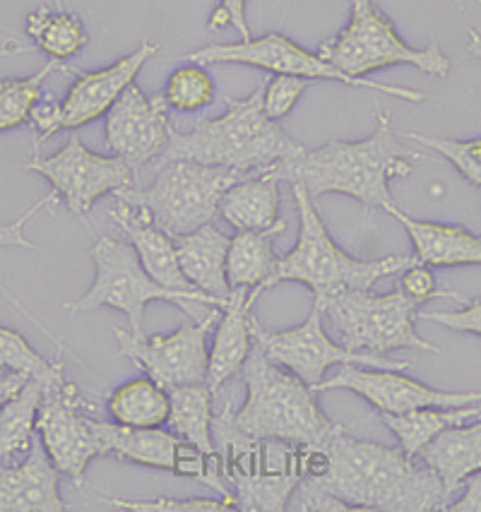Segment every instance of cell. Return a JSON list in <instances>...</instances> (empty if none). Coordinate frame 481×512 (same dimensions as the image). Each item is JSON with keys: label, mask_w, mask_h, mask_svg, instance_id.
<instances>
[{"label": "cell", "mask_w": 481, "mask_h": 512, "mask_svg": "<svg viewBox=\"0 0 481 512\" xmlns=\"http://www.w3.org/2000/svg\"><path fill=\"white\" fill-rule=\"evenodd\" d=\"M400 448L356 440L332 424L318 443L299 445L301 484L296 510L306 512H433L445 510L450 491L424 462Z\"/></svg>", "instance_id": "1"}, {"label": "cell", "mask_w": 481, "mask_h": 512, "mask_svg": "<svg viewBox=\"0 0 481 512\" xmlns=\"http://www.w3.org/2000/svg\"><path fill=\"white\" fill-rule=\"evenodd\" d=\"M397 140L388 113H380L376 133L361 142L332 140L318 150H301L263 171L277 181L299 183L313 200L328 193H342L368 207L393 205L390 176H409L412 162Z\"/></svg>", "instance_id": "2"}, {"label": "cell", "mask_w": 481, "mask_h": 512, "mask_svg": "<svg viewBox=\"0 0 481 512\" xmlns=\"http://www.w3.org/2000/svg\"><path fill=\"white\" fill-rule=\"evenodd\" d=\"M301 150L304 145L265 116L263 89H258L246 99H227V113L215 121H200L188 133L171 128L162 162H198L263 174Z\"/></svg>", "instance_id": "3"}, {"label": "cell", "mask_w": 481, "mask_h": 512, "mask_svg": "<svg viewBox=\"0 0 481 512\" xmlns=\"http://www.w3.org/2000/svg\"><path fill=\"white\" fill-rule=\"evenodd\" d=\"M212 443L236 510L282 512L289 508L301 484L299 445L243 433L234 424L231 404L219 416H212Z\"/></svg>", "instance_id": "4"}, {"label": "cell", "mask_w": 481, "mask_h": 512, "mask_svg": "<svg viewBox=\"0 0 481 512\" xmlns=\"http://www.w3.org/2000/svg\"><path fill=\"white\" fill-rule=\"evenodd\" d=\"M296 210H299V241L294 250L277 260L275 272L265 279L260 291L277 287L279 282H299L313 289V294H328L340 289H371L385 277L402 275L419 265L417 255H390L380 260H356L332 241L323 219L318 217L316 202L304 186L292 183Z\"/></svg>", "instance_id": "5"}, {"label": "cell", "mask_w": 481, "mask_h": 512, "mask_svg": "<svg viewBox=\"0 0 481 512\" xmlns=\"http://www.w3.org/2000/svg\"><path fill=\"white\" fill-rule=\"evenodd\" d=\"M241 375L248 397L234 414V424L248 436L311 445L332 428V421L320 412L316 390L299 375L272 363L255 344Z\"/></svg>", "instance_id": "6"}, {"label": "cell", "mask_w": 481, "mask_h": 512, "mask_svg": "<svg viewBox=\"0 0 481 512\" xmlns=\"http://www.w3.org/2000/svg\"><path fill=\"white\" fill-rule=\"evenodd\" d=\"M253 176L227 166L162 162L150 188H130L116 198L138 207L166 236L198 231L219 217V200L241 178Z\"/></svg>", "instance_id": "7"}, {"label": "cell", "mask_w": 481, "mask_h": 512, "mask_svg": "<svg viewBox=\"0 0 481 512\" xmlns=\"http://www.w3.org/2000/svg\"><path fill=\"white\" fill-rule=\"evenodd\" d=\"M323 318H328L340 344L354 351H371L383 356L395 349H419L438 354L433 344L417 335L414 318L419 303H414L400 289L393 294L373 296L368 289H340L316 294Z\"/></svg>", "instance_id": "8"}, {"label": "cell", "mask_w": 481, "mask_h": 512, "mask_svg": "<svg viewBox=\"0 0 481 512\" xmlns=\"http://www.w3.org/2000/svg\"><path fill=\"white\" fill-rule=\"evenodd\" d=\"M92 260L97 265V282L82 296L80 301L65 303L68 313H87L94 308H116L128 318V327L133 335H142V318L150 301H174L178 306L186 303H200V306L224 308L227 301L217 296L205 294V291H176L166 289L147 275L142 267L138 253L130 243L118 241V238L104 236L94 243Z\"/></svg>", "instance_id": "9"}, {"label": "cell", "mask_w": 481, "mask_h": 512, "mask_svg": "<svg viewBox=\"0 0 481 512\" xmlns=\"http://www.w3.org/2000/svg\"><path fill=\"white\" fill-rule=\"evenodd\" d=\"M318 53L349 77H364L390 65H414L433 77H448L450 73V61L441 46H407L373 0H352L347 27L337 37L323 41Z\"/></svg>", "instance_id": "10"}, {"label": "cell", "mask_w": 481, "mask_h": 512, "mask_svg": "<svg viewBox=\"0 0 481 512\" xmlns=\"http://www.w3.org/2000/svg\"><path fill=\"white\" fill-rule=\"evenodd\" d=\"M188 63L198 65H215V63H239V65H251V68L267 70V73L275 75H289V77H301V80H332V82H344L349 87H364L373 89L378 94H390V97L402 99V101H424V94L417 89L397 87V85H385V82L368 80V77H349L342 70H337L335 65L325 61L320 53H311L301 49L299 44H294L292 39L284 37V34H265L258 39H241L239 44H212L205 49L190 51L186 56Z\"/></svg>", "instance_id": "11"}, {"label": "cell", "mask_w": 481, "mask_h": 512, "mask_svg": "<svg viewBox=\"0 0 481 512\" xmlns=\"http://www.w3.org/2000/svg\"><path fill=\"white\" fill-rule=\"evenodd\" d=\"M251 337L253 344L277 366L287 368L311 390H316L325 380V371L335 363H356V366L388 368V371H405L407 361H390L385 356L371 354V351H354L344 344H335L325 335L323 311L313 306L311 315L304 325L292 327V330L272 332L258 323L251 315Z\"/></svg>", "instance_id": "12"}, {"label": "cell", "mask_w": 481, "mask_h": 512, "mask_svg": "<svg viewBox=\"0 0 481 512\" xmlns=\"http://www.w3.org/2000/svg\"><path fill=\"white\" fill-rule=\"evenodd\" d=\"M159 53L157 41H142L130 56L111 65V68L94 70V73H80L77 82L70 87L63 104L39 99L34 104L29 121L39 133V142L53 138L61 130H75L82 125L97 121L109 113L126 89L133 85L135 77L150 58Z\"/></svg>", "instance_id": "13"}, {"label": "cell", "mask_w": 481, "mask_h": 512, "mask_svg": "<svg viewBox=\"0 0 481 512\" xmlns=\"http://www.w3.org/2000/svg\"><path fill=\"white\" fill-rule=\"evenodd\" d=\"M25 169L44 176L70 212L87 214L104 195H118L135 188V169L121 157H106L87 150L73 135L63 150L51 157H32Z\"/></svg>", "instance_id": "14"}, {"label": "cell", "mask_w": 481, "mask_h": 512, "mask_svg": "<svg viewBox=\"0 0 481 512\" xmlns=\"http://www.w3.org/2000/svg\"><path fill=\"white\" fill-rule=\"evenodd\" d=\"M219 311L222 308H207L205 318H200L198 323H183L169 337H142L121 327L116 330L118 347H121L118 354L138 363L145 375H150L166 390L205 383L207 359H210L207 335L212 325H217Z\"/></svg>", "instance_id": "15"}, {"label": "cell", "mask_w": 481, "mask_h": 512, "mask_svg": "<svg viewBox=\"0 0 481 512\" xmlns=\"http://www.w3.org/2000/svg\"><path fill=\"white\" fill-rule=\"evenodd\" d=\"M75 407V388L65 380L44 388L37 414V433L53 467L70 476L75 484H82L87 464L92 462V457L102 455V445H99L97 421L80 416Z\"/></svg>", "instance_id": "16"}, {"label": "cell", "mask_w": 481, "mask_h": 512, "mask_svg": "<svg viewBox=\"0 0 481 512\" xmlns=\"http://www.w3.org/2000/svg\"><path fill=\"white\" fill-rule=\"evenodd\" d=\"M104 133L111 152L135 171L154 159H162L171 135L166 97L145 94L133 82L106 113Z\"/></svg>", "instance_id": "17"}, {"label": "cell", "mask_w": 481, "mask_h": 512, "mask_svg": "<svg viewBox=\"0 0 481 512\" xmlns=\"http://www.w3.org/2000/svg\"><path fill=\"white\" fill-rule=\"evenodd\" d=\"M328 390H352L356 395L366 397L380 414H407L424 407L453 409L465 407V404H481V392L433 390L419 380L402 375V371H388V368L366 371L356 363H342L340 373L323 380L316 388V395Z\"/></svg>", "instance_id": "18"}, {"label": "cell", "mask_w": 481, "mask_h": 512, "mask_svg": "<svg viewBox=\"0 0 481 512\" xmlns=\"http://www.w3.org/2000/svg\"><path fill=\"white\" fill-rule=\"evenodd\" d=\"M58 469L41 438L34 436L29 457L20 467L0 462V512H63Z\"/></svg>", "instance_id": "19"}, {"label": "cell", "mask_w": 481, "mask_h": 512, "mask_svg": "<svg viewBox=\"0 0 481 512\" xmlns=\"http://www.w3.org/2000/svg\"><path fill=\"white\" fill-rule=\"evenodd\" d=\"M109 217L126 231L130 246L135 248L142 267L154 282L166 289L198 291L183 275L174 238L159 231L145 212L126 205V202H118L114 210L109 212Z\"/></svg>", "instance_id": "20"}, {"label": "cell", "mask_w": 481, "mask_h": 512, "mask_svg": "<svg viewBox=\"0 0 481 512\" xmlns=\"http://www.w3.org/2000/svg\"><path fill=\"white\" fill-rule=\"evenodd\" d=\"M255 303V296L251 289L236 287L231 289L227 306L222 308V318L217 320L215 342H212L210 359H207V380L210 390L215 392L241 373L243 363H246L248 354L253 349L251 337V306Z\"/></svg>", "instance_id": "21"}, {"label": "cell", "mask_w": 481, "mask_h": 512, "mask_svg": "<svg viewBox=\"0 0 481 512\" xmlns=\"http://www.w3.org/2000/svg\"><path fill=\"white\" fill-rule=\"evenodd\" d=\"M385 212L395 217L407 231L414 246V255L421 265L429 267H460V265H481V238L472 231L453 224L421 222L409 217L400 207L388 205Z\"/></svg>", "instance_id": "22"}, {"label": "cell", "mask_w": 481, "mask_h": 512, "mask_svg": "<svg viewBox=\"0 0 481 512\" xmlns=\"http://www.w3.org/2000/svg\"><path fill=\"white\" fill-rule=\"evenodd\" d=\"M174 243L178 263H181L188 282L205 294L227 301L231 294L227 279V253L231 238L222 234L215 224H207L203 229L174 238Z\"/></svg>", "instance_id": "23"}, {"label": "cell", "mask_w": 481, "mask_h": 512, "mask_svg": "<svg viewBox=\"0 0 481 512\" xmlns=\"http://www.w3.org/2000/svg\"><path fill=\"white\" fill-rule=\"evenodd\" d=\"M279 207H282V195H279V181L275 176H246L222 195L219 217L239 231L282 234L287 224L279 219Z\"/></svg>", "instance_id": "24"}, {"label": "cell", "mask_w": 481, "mask_h": 512, "mask_svg": "<svg viewBox=\"0 0 481 512\" xmlns=\"http://www.w3.org/2000/svg\"><path fill=\"white\" fill-rule=\"evenodd\" d=\"M419 460L438 474L450 493L481 469V419L472 426H450L419 452Z\"/></svg>", "instance_id": "25"}, {"label": "cell", "mask_w": 481, "mask_h": 512, "mask_svg": "<svg viewBox=\"0 0 481 512\" xmlns=\"http://www.w3.org/2000/svg\"><path fill=\"white\" fill-rule=\"evenodd\" d=\"M481 414V404H465V407L438 409L424 407L407 414H380L383 424L395 433L400 450L409 457H417L433 438L441 436L445 428L460 426Z\"/></svg>", "instance_id": "26"}, {"label": "cell", "mask_w": 481, "mask_h": 512, "mask_svg": "<svg viewBox=\"0 0 481 512\" xmlns=\"http://www.w3.org/2000/svg\"><path fill=\"white\" fill-rule=\"evenodd\" d=\"M277 231H239L229 243L227 279L229 287H246L258 299L265 279L275 272L277 255L272 248Z\"/></svg>", "instance_id": "27"}, {"label": "cell", "mask_w": 481, "mask_h": 512, "mask_svg": "<svg viewBox=\"0 0 481 512\" xmlns=\"http://www.w3.org/2000/svg\"><path fill=\"white\" fill-rule=\"evenodd\" d=\"M109 412L116 419V424L154 428L164 426L169 421L171 400L169 390L162 388L150 375L130 380L121 385L109 400Z\"/></svg>", "instance_id": "28"}, {"label": "cell", "mask_w": 481, "mask_h": 512, "mask_svg": "<svg viewBox=\"0 0 481 512\" xmlns=\"http://www.w3.org/2000/svg\"><path fill=\"white\" fill-rule=\"evenodd\" d=\"M171 412L166 424L176 436L203 452H215L212 443V390L207 383L169 388Z\"/></svg>", "instance_id": "29"}, {"label": "cell", "mask_w": 481, "mask_h": 512, "mask_svg": "<svg viewBox=\"0 0 481 512\" xmlns=\"http://www.w3.org/2000/svg\"><path fill=\"white\" fill-rule=\"evenodd\" d=\"M44 385L37 378H29L13 400L0 407V462L15 452H29L37 431V414Z\"/></svg>", "instance_id": "30"}, {"label": "cell", "mask_w": 481, "mask_h": 512, "mask_svg": "<svg viewBox=\"0 0 481 512\" xmlns=\"http://www.w3.org/2000/svg\"><path fill=\"white\" fill-rule=\"evenodd\" d=\"M27 34L41 53L53 61H68L87 46V32L75 15L34 10L27 17Z\"/></svg>", "instance_id": "31"}, {"label": "cell", "mask_w": 481, "mask_h": 512, "mask_svg": "<svg viewBox=\"0 0 481 512\" xmlns=\"http://www.w3.org/2000/svg\"><path fill=\"white\" fill-rule=\"evenodd\" d=\"M0 368L37 378L44 388L58 383V380H65L63 363H51L49 359H44L29 347L25 337L17 335L10 327H0Z\"/></svg>", "instance_id": "32"}, {"label": "cell", "mask_w": 481, "mask_h": 512, "mask_svg": "<svg viewBox=\"0 0 481 512\" xmlns=\"http://www.w3.org/2000/svg\"><path fill=\"white\" fill-rule=\"evenodd\" d=\"M56 68H63V63L51 58L49 65H44L37 75L0 82V133L29 121L34 104L41 99V85Z\"/></svg>", "instance_id": "33"}, {"label": "cell", "mask_w": 481, "mask_h": 512, "mask_svg": "<svg viewBox=\"0 0 481 512\" xmlns=\"http://www.w3.org/2000/svg\"><path fill=\"white\" fill-rule=\"evenodd\" d=\"M164 97L166 104L178 111H200L215 101V82L205 73V65H183L171 73Z\"/></svg>", "instance_id": "34"}, {"label": "cell", "mask_w": 481, "mask_h": 512, "mask_svg": "<svg viewBox=\"0 0 481 512\" xmlns=\"http://www.w3.org/2000/svg\"><path fill=\"white\" fill-rule=\"evenodd\" d=\"M412 140L421 142V145L431 147L438 154H443L448 162L467 178L472 186H481V138L477 140H448V138H429V135L412 133Z\"/></svg>", "instance_id": "35"}, {"label": "cell", "mask_w": 481, "mask_h": 512, "mask_svg": "<svg viewBox=\"0 0 481 512\" xmlns=\"http://www.w3.org/2000/svg\"><path fill=\"white\" fill-rule=\"evenodd\" d=\"M56 200H58V193H56V190H53V193L46 195V198H41L39 202H34V205L29 207V212L22 214V217L17 219V222H13V224H0V248H25V250H41V246H37V243H32V241H29V238L25 236V224L29 222V219H34V217H37V214H39L41 210H46V207H53V205H56ZM0 296H3L5 301H10V303H13L15 308H20V311L25 313L27 318L32 320L34 325L39 327V330H44V327L39 325V320H34L32 315H29V313L25 311V308H22V303L17 301L13 294H10V291H5L3 284H0ZM44 332H46V330H44ZM46 335L51 337V332H46Z\"/></svg>", "instance_id": "36"}, {"label": "cell", "mask_w": 481, "mask_h": 512, "mask_svg": "<svg viewBox=\"0 0 481 512\" xmlns=\"http://www.w3.org/2000/svg\"><path fill=\"white\" fill-rule=\"evenodd\" d=\"M111 505L118 510H128V512H224V510H236V503L229 498H224V500H212V498L121 500V498H111Z\"/></svg>", "instance_id": "37"}, {"label": "cell", "mask_w": 481, "mask_h": 512, "mask_svg": "<svg viewBox=\"0 0 481 512\" xmlns=\"http://www.w3.org/2000/svg\"><path fill=\"white\" fill-rule=\"evenodd\" d=\"M306 89V80L301 77H289V75H277L263 89V111L272 121H282L284 116H289L296 104H299L301 94Z\"/></svg>", "instance_id": "38"}, {"label": "cell", "mask_w": 481, "mask_h": 512, "mask_svg": "<svg viewBox=\"0 0 481 512\" xmlns=\"http://www.w3.org/2000/svg\"><path fill=\"white\" fill-rule=\"evenodd\" d=\"M400 291L407 294L409 299L419 306H424L426 301L431 299H453V301H462L460 296L453 294V291H438L436 289V277H433L429 265H414L409 267L400 275Z\"/></svg>", "instance_id": "39"}, {"label": "cell", "mask_w": 481, "mask_h": 512, "mask_svg": "<svg viewBox=\"0 0 481 512\" xmlns=\"http://www.w3.org/2000/svg\"><path fill=\"white\" fill-rule=\"evenodd\" d=\"M426 320L448 327L455 332H467V335L481 337V301L469 303L462 311H436V313H421Z\"/></svg>", "instance_id": "40"}, {"label": "cell", "mask_w": 481, "mask_h": 512, "mask_svg": "<svg viewBox=\"0 0 481 512\" xmlns=\"http://www.w3.org/2000/svg\"><path fill=\"white\" fill-rule=\"evenodd\" d=\"M227 25L239 29L241 39H251V29L246 22V0H219V8L210 17V29Z\"/></svg>", "instance_id": "41"}, {"label": "cell", "mask_w": 481, "mask_h": 512, "mask_svg": "<svg viewBox=\"0 0 481 512\" xmlns=\"http://www.w3.org/2000/svg\"><path fill=\"white\" fill-rule=\"evenodd\" d=\"M465 493L457 503H448L445 510L450 512H481V469L465 479Z\"/></svg>", "instance_id": "42"}, {"label": "cell", "mask_w": 481, "mask_h": 512, "mask_svg": "<svg viewBox=\"0 0 481 512\" xmlns=\"http://www.w3.org/2000/svg\"><path fill=\"white\" fill-rule=\"evenodd\" d=\"M27 380H29V375L17 373V371H10L8 375H0V407H3L8 400H13Z\"/></svg>", "instance_id": "43"}, {"label": "cell", "mask_w": 481, "mask_h": 512, "mask_svg": "<svg viewBox=\"0 0 481 512\" xmlns=\"http://www.w3.org/2000/svg\"><path fill=\"white\" fill-rule=\"evenodd\" d=\"M469 53L481 58V37L477 32H469Z\"/></svg>", "instance_id": "44"}]
</instances>
